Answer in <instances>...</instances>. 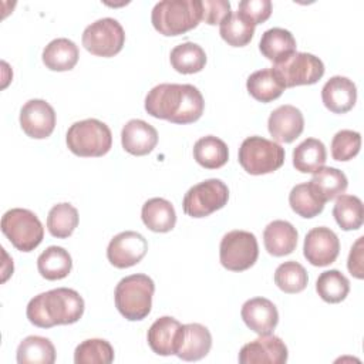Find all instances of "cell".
Wrapping results in <instances>:
<instances>
[{
  "label": "cell",
  "mask_w": 364,
  "mask_h": 364,
  "mask_svg": "<svg viewBox=\"0 0 364 364\" xmlns=\"http://www.w3.org/2000/svg\"><path fill=\"white\" fill-rule=\"evenodd\" d=\"M287 357L289 351L284 341L272 334L260 336L239 351L240 364H284Z\"/></svg>",
  "instance_id": "obj_14"
},
{
  "label": "cell",
  "mask_w": 364,
  "mask_h": 364,
  "mask_svg": "<svg viewBox=\"0 0 364 364\" xmlns=\"http://www.w3.org/2000/svg\"><path fill=\"white\" fill-rule=\"evenodd\" d=\"M81 40L84 48L91 54L98 57H112L122 50L125 31L118 20L102 17L84 28Z\"/></svg>",
  "instance_id": "obj_10"
},
{
  "label": "cell",
  "mask_w": 364,
  "mask_h": 364,
  "mask_svg": "<svg viewBox=\"0 0 364 364\" xmlns=\"http://www.w3.org/2000/svg\"><path fill=\"white\" fill-rule=\"evenodd\" d=\"M309 282L306 269L296 260H287L274 270V283L284 293H299Z\"/></svg>",
  "instance_id": "obj_39"
},
{
  "label": "cell",
  "mask_w": 364,
  "mask_h": 364,
  "mask_svg": "<svg viewBox=\"0 0 364 364\" xmlns=\"http://www.w3.org/2000/svg\"><path fill=\"white\" fill-rule=\"evenodd\" d=\"M203 97L192 84H158L145 97V109L149 115L173 124L195 122L203 114Z\"/></svg>",
  "instance_id": "obj_1"
},
{
  "label": "cell",
  "mask_w": 364,
  "mask_h": 364,
  "mask_svg": "<svg viewBox=\"0 0 364 364\" xmlns=\"http://www.w3.org/2000/svg\"><path fill=\"white\" fill-rule=\"evenodd\" d=\"M289 203L299 216L310 219L323 212L326 202L309 181L291 188L289 193Z\"/></svg>",
  "instance_id": "obj_29"
},
{
  "label": "cell",
  "mask_w": 364,
  "mask_h": 364,
  "mask_svg": "<svg viewBox=\"0 0 364 364\" xmlns=\"http://www.w3.org/2000/svg\"><path fill=\"white\" fill-rule=\"evenodd\" d=\"M171 65L182 74H193L202 71L206 64L205 50L192 41L181 43L171 50Z\"/></svg>",
  "instance_id": "obj_31"
},
{
  "label": "cell",
  "mask_w": 364,
  "mask_h": 364,
  "mask_svg": "<svg viewBox=\"0 0 364 364\" xmlns=\"http://www.w3.org/2000/svg\"><path fill=\"white\" fill-rule=\"evenodd\" d=\"M310 183L314 186L324 202L343 195L348 186L346 173L333 166H323L316 171Z\"/></svg>",
  "instance_id": "obj_33"
},
{
  "label": "cell",
  "mask_w": 364,
  "mask_h": 364,
  "mask_svg": "<svg viewBox=\"0 0 364 364\" xmlns=\"http://www.w3.org/2000/svg\"><path fill=\"white\" fill-rule=\"evenodd\" d=\"M284 162V148L259 135L247 136L239 148V164L250 175H264L277 171Z\"/></svg>",
  "instance_id": "obj_6"
},
{
  "label": "cell",
  "mask_w": 364,
  "mask_h": 364,
  "mask_svg": "<svg viewBox=\"0 0 364 364\" xmlns=\"http://www.w3.org/2000/svg\"><path fill=\"white\" fill-rule=\"evenodd\" d=\"M303 253L313 266H328L336 262L340 253V240L330 228H313L304 237Z\"/></svg>",
  "instance_id": "obj_13"
},
{
  "label": "cell",
  "mask_w": 364,
  "mask_h": 364,
  "mask_svg": "<svg viewBox=\"0 0 364 364\" xmlns=\"http://www.w3.org/2000/svg\"><path fill=\"white\" fill-rule=\"evenodd\" d=\"M73 267L70 253L61 246H48L37 257L38 273L47 280H60L68 276Z\"/></svg>",
  "instance_id": "obj_27"
},
{
  "label": "cell",
  "mask_w": 364,
  "mask_h": 364,
  "mask_svg": "<svg viewBox=\"0 0 364 364\" xmlns=\"http://www.w3.org/2000/svg\"><path fill=\"white\" fill-rule=\"evenodd\" d=\"M80 57L77 44L65 37L51 40L43 50V63L53 71L73 70Z\"/></svg>",
  "instance_id": "obj_25"
},
{
  "label": "cell",
  "mask_w": 364,
  "mask_h": 364,
  "mask_svg": "<svg viewBox=\"0 0 364 364\" xmlns=\"http://www.w3.org/2000/svg\"><path fill=\"white\" fill-rule=\"evenodd\" d=\"M65 141L68 149L77 156H102L111 149L112 134L105 122L87 118L68 128Z\"/></svg>",
  "instance_id": "obj_5"
},
{
  "label": "cell",
  "mask_w": 364,
  "mask_h": 364,
  "mask_svg": "<svg viewBox=\"0 0 364 364\" xmlns=\"http://www.w3.org/2000/svg\"><path fill=\"white\" fill-rule=\"evenodd\" d=\"M78 226V210L68 202L54 205L47 216V229L51 236L65 239Z\"/></svg>",
  "instance_id": "obj_36"
},
{
  "label": "cell",
  "mask_w": 364,
  "mask_h": 364,
  "mask_svg": "<svg viewBox=\"0 0 364 364\" xmlns=\"http://www.w3.org/2000/svg\"><path fill=\"white\" fill-rule=\"evenodd\" d=\"M229 199V189L220 179H205L192 188L183 196V212L192 218H205L218 209H222Z\"/></svg>",
  "instance_id": "obj_9"
},
{
  "label": "cell",
  "mask_w": 364,
  "mask_h": 364,
  "mask_svg": "<svg viewBox=\"0 0 364 364\" xmlns=\"http://www.w3.org/2000/svg\"><path fill=\"white\" fill-rule=\"evenodd\" d=\"M195 161L206 169H218L229 159V149L225 141L215 135L199 138L193 145Z\"/></svg>",
  "instance_id": "obj_28"
},
{
  "label": "cell",
  "mask_w": 364,
  "mask_h": 364,
  "mask_svg": "<svg viewBox=\"0 0 364 364\" xmlns=\"http://www.w3.org/2000/svg\"><path fill=\"white\" fill-rule=\"evenodd\" d=\"M363 240H364L363 236H360L355 240V243L351 246L348 260H347L348 272L357 279L364 277V272H363Z\"/></svg>",
  "instance_id": "obj_43"
},
{
  "label": "cell",
  "mask_w": 364,
  "mask_h": 364,
  "mask_svg": "<svg viewBox=\"0 0 364 364\" xmlns=\"http://www.w3.org/2000/svg\"><path fill=\"white\" fill-rule=\"evenodd\" d=\"M259 256L257 239L247 230L228 232L219 246V259L225 269L232 272H243L252 267Z\"/></svg>",
  "instance_id": "obj_8"
},
{
  "label": "cell",
  "mask_w": 364,
  "mask_h": 364,
  "mask_svg": "<svg viewBox=\"0 0 364 364\" xmlns=\"http://www.w3.org/2000/svg\"><path fill=\"white\" fill-rule=\"evenodd\" d=\"M141 218L144 225L152 230L165 233L175 228L176 213L173 205L164 198L148 199L141 209Z\"/></svg>",
  "instance_id": "obj_24"
},
{
  "label": "cell",
  "mask_w": 364,
  "mask_h": 364,
  "mask_svg": "<svg viewBox=\"0 0 364 364\" xmlns=\"http://www.w3.org/2000/svg\"><path fill=\"white\" fill-rule=\"evenodd\" d=\"M146 239L134 230H125L115 235L107 247V257L109 263L118 269L131 267L142 260L146 255Z\"/></svg>",
  "instance_id": "obj_12"
},
{
  "label": "cell",
  "mask_w": 364,
  "mask_h": 364,
  "mask_svg": "<svg viewBox=\"0 0 364 364\" xmlns=\"http://www.w3.org/2000/svg\"><path fill=\"white\" fill-rule=\"evenodd\" d=\"M245 324L259 336L270 334L279 323V311L266 297H253L243 303L240 310Z\"/></svg>",
  "instance_id": "obj_18"
},
{
  "label": "cell",
  "mask_w": 364,
  "mask_h": 364,
  "mask_svg": "<svg viewBox=\"0 0 364 364\" xmlns=\"http://www.w3.org/2000/svg\"><path fill=\"white\" fill-rule=\"evenodd\" d=\"M114 361V348L104 338H88L74 351L75 364H109Z\"/></svg>",
  "instance_id": "obj_38"
},
{
  "label": "cell",
  "mask_w": 364,
  "mask_h": 364,
  "mask_svg": "<svg viewBox=\"0 0 364 364\" xmlns=\"http://www.w3.org/2000/svg\"><path fill=\"white\" fill-rule=\"evenodd\" d=\"M210 347L212 336L208 327L199 323L182 324L175 355L185 361H198L208 355Z\"/></svg>",
  "instance_id": "obj_17"
},
{
  "label": "cell",
  "mask_w": 364,
  "mask_h": 364,
  "mask_svg": "<svg viewBox=\"0 0 364 364\" xmlns=\"http://www.w3.org/2000/svg\"><path fill=\"white\" fill-rule=\"evenodd\" d=\"M299 233L287 220H273L263 230V243L266 250L273 256L290 255L297 246Z\"/></svg>",
  "instance_id": "obj_22"
},
{
  "label": "cell",
  "mask_w": 364,
  "mask_h": 364,
  "mask_svg": "<svg viewBox=\"0 0 364 364\" xmlns=\"http://www.w3.org/2000/svg\"><path fill=\"white\" fill-rule=\"evenodd\" d=\"M155 291L154 280L144 274L135 273L121 279L114 291L115 307L129 321L145 318L152 307Z\"/></svg>",
  "instance_id": "obj_4"
},
{
  "label": "cell",
  "mask_w": 364,
  "mask_h": 364,
  "mask_svg": "<svg viewBox=\"0 0 364 364\" xmlns=\"http://www.w3.org/2000/svg\"><path fill=\"white\" fill-rule=\"evenodd\" d=\"M84 299L68 287H57L34 296L26 309L31 324L50 328L60 324H73L82 317Z\"/></svg>",
  "instance_id": "obj_2"
},
{
  "label": "cell",
  "mask_w": 364,
  "mask_h": 364,
  "mask_svg": "<svg viewBox=\"0 0 364 364\" xmlns=\"http://www.w3.org/2000/svg\"><path fill=\"white\" fill-rule=\"evenodd\" d=\"M327 152L317 138H307L293 149V166L301 173H314L324 166Z\"/></svg>",
  "instance_id": "obj_26"
},
{
  "label": "cell",
  "mask_w": 364,
  "mask_h": 364,
  "mask_svg": "<svg viewBox=\"0 0 364 364\" xmlns=\"http://www.w3.org/2000/svg\"><path fill=\"white\" fill-rule=\"evenodd\" d=\"M267 128L274 141L289 144L303 132L304 117L297 107L284 104L270 112Z\"/></svg>",
  "instance_id": "obj_16"
},
{
  "label": "cell",
  "mask_w": 364,
  "mask_h": 364,
  "mask_svg": "<svg viewBox=\"0 0 364 364\" xmlns=\"http://www.w3.org/2000/svg\"><path fill=\"white\" fill-rule=\"evenodd\" d=\"M237 11L256 26L266 21L270 17L272 1L270 0H242L239 3Z\"/></svg>",
  "instance_id": "obj_41"
},
{
  "label": "cell",
  "mask_w": 364,
  "mask_h": 364,
  "mask_svg": "<svg viewBox=\"0 0 364 364\" xmlns=\"http://www.w3.org/2000/svg\"><path fill=\"white\" fill-rule=\"evenodd\" d=\"M219 33L229 46L243 47L252 40L255 24L239 11H230L219 24Z\"/></svg>",
  "instance_id": "obj_34"
},
{
  "label": "cell",
  "mask_w": 364,
  "mask_h": 364,
  "mask_svg": "<svg viewBox=\"0 0 364 364\" xmlns=\"http://www.w3.org/2000/svg\"><path fill=\"white\" fill-rule=\"evenodd\" d=\"M122 148L132 155H146L158 144L156 129L144 119H129L121 131Z\"/></svg>",
  "instance_id": "obj_20"
},
{
  "label": "cell",
  "mask_w": 364,
  "mask_h": 364,
  "mask_svg": "<svg viewBox=\"0 0 364 364\" xmlns=\"http://www.w3.org/2000/svg\"><path fill=\"white\" fill-rule=\"evenodd\" d=\"M321 100L327 109L334 114L350 111L357 100L355 84L343 75L331 77L321 88Z\"/></svg>",
  "instance_id": "obj_19"
},
{
  "label": "cell",
  "mask_w": 364,
  "mask_h": 364,
  "mask_svg": "<svg viewBox=\"0 0 364 364\" xmlns=\"http://www.w3.org/2000/svg\"><path fill=\"white\" fill-rule=\"evenodd\" d=\"M316 290L324 301L340 303L350 291V282L340 270L331 269L320 273L316 282Z\"/></svg>",
  "instance_id": "obj_37"
},
{
  "label": "cell",
  "mask_w": 364,
  "mask_h": 364,
  "mask_svg": "<svg viewBox=\"0 0 364 364\" xmlns=\"http://www.w3.org/2000/svg\"><path fill=\"white\" fill-rule=\"evenodd\" d=\"M230 11L228 0H202V20L210 26L220 24Z\"/></svg>",
  "instance_id": "obj_42"
},
{
  "label": "cell",
  "mask_w": 364,
  "mask_h": 364,
  "mask_svg": "<svg viewBox=\"0 0 364 364\" xmlns=\"http://www.w3.org/2000/svg\"><path fill=\"white\" fill-rule=\"evenodd\" d=\"M272 71L284 85V88L296 85H310L317 82L324 74L323 61L310 53L296 51L284 61L272 67Z\"/></svg>",
  "instance_id": "obj_11"
},
{
  "label": "cell",
  "mask_w": 364,
  "mask_h": 364,
  "mask_svg": "<svg viewBox=\"0 0 364 364\" xmlns=\"http://www.w3.org/2000/svg\"><path fill=\"white\" fill-rule=\"evenodd\" d=\"M333 216L343 230H355L364 220L363 202L355 195H340L333 208Z\"/></svg>",
  "instance_id": "obj_35"
},
{
  "label": "cell",
  "mask_w": 364,
  "mask_h": 364,
  "mask_svg": "<svg viewBox=\"0 0 364 364\" xmlns=\"http://www.w3.org/2000/svg\"><path fill=\"white\" fill-rule=\"evenodd\" d=\"M202 20V0H162L151 13V21L164 36H179Z\"/></svg>",
  "instance_id": "obj_3"
},
{
  "label": "cell",
  "mask_w": 364,
  "mask_h": 364,
  "mask_svg": "<svg viewBox=\"0 0 364 364\" xmlns=\"http://www.w3.org/2000/svg\"><path fill=\"white\" fill-rule=\"evenodd\" d=\"M181 327L182 324L171 316H164L156 318L151 324L146 334L151 350L158 355L175 354Z\"/></svg>",
  "instance_id": "obj_21"
},
{
  "label": "cell",
  "mask_w": 364,
  "mask_h": 364,
  "mask_svg": "<svg viewBox=\"0 0 364 364\" xmlns=\"http://www.w3.org/2000/svg\"><path fill=\"white\" fill-rule=\"evenodd\" d=\"M246 88L249 94L260 102H270L279 98L284 91V85L279 81L272 68H263L252 73L247 77Z\"/></svg>",
  "instance_id": "obj_32"
},
{
  "label": "cell",
  "mask_w": 364,
  "mask_h": 364,
  "mask_svg": "<svg viewBox=\"0 0 364 364\" xmlns=\"http://www.w3.org/2000/svg\"><path fill=\"white\" fill-rule=\"evenodd\" d=\"M296 40L293 34L282 27H273L262 34L259 50L260 53L274 64L284 61L293 53H296Z\"/></svg>",
  "instance_id": "obj_23"
},
{
  "label": "cell",
  "mask_w": 364,
  "mask_h": 364,
  "mask_svg": "<svg viewBox=\"0 0 364 364\" xmlns=\"http://www.w3.org/2000/svg\"><path fill=\"white\" fill-rule=\"evenodd\" d=\"M361 148V135L353 129H341L331 139V155L336 161L353 159Z\"/></svg>",
  "instance_id": "obj_40"
},
{
  "label": "cell",
  "mask_w": 364,
  "mask_h": 364,
  "mask_svg": "<svg viewBox=\"0 0 364 364\" xmlns=\"http://www.w3.org/2000/svg\"><path fill=\"white\" fill-rule=\"evenodd\" d=\"M55 348L53 343L41 336H28L17 347L18 364H53Z\"/></svg>",
  "instance_id": "obj_30"
},
{
  "label": "cell",
  "mask_w": 364,
  "mask_h": 364,
  "mask_svg": "<svg viewBox=\"0 0 364 364\" xmlns=\"http://www.w3.org/2000/svg\"><path fill=\"white\" fill-rule=\"evenodd\" d=\"M20 125L30 138H47L55 127V111L44 100H28L20 109Z\"/></svg>",
  "instance_id": "obj_15"
},
{
  "label": "cell",
  "mask_w": 364,
  "mask_h": 364,
  "mask_svg": "<svg viewBox=\"0 0 364 364\" xmlns=\"http://www.w3.org/2000/svg\"><path fill=\"white\" fill-rule=\"evenodd\" d=\"M1 232L21 252L34 250L44 237V228L37 215L23 208H13L3 215Z\"/></svg>",
  "instance_id": "obj_7"
}]
</instances>
